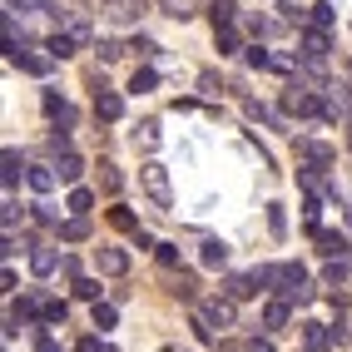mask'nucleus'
<instances>
[{
	"instance_id": "obj_1",
	"label": "nucleus",
	"mask_w": 352,
	"mask_h": 352,
	"mask_svg": "<svg viewBox=\"0 0 352 352\" xmlns=\"http://www.w3.org/2000/svg\"><path fill=\"white\" fill-rule=\"evenodd\" d=\"M139 184H144V194L154 199V208H164V214L174 208V184H169V169H164L159 159H149L144 169H139Z\"/></svg>"
},
{
	"instance_id": "obj_2",
	"label": "nucleus",
	"mask_w": 352,
	"mask_h": 352,
	"mask_svg": "<svg viewBox=\"0 0 352 352\" xmlns=\"http://www.w3.org/2000/svg\"><path fill=\"white\" fill-rule=\"evenodd\" d=\"M100 15L109 20V25H139V20L149 15V0H104Z\"/></svg>"
},
{
	"instance_id": "obj_3",
	"label": "nucleus",
	"mask_w": 352,
	"mask_h": 352,
	"mask_svg": "<svg viewBox=\"0 0 352 352\" xmlns=\"http://www.w3.org/2000/svg\"><path fill=\"white\" fill-rule=\"evenodd\" d=\"M6 60H10L15 69H25V75H50V65H55V55H50V50H45V55H35V50H25V45L6 50Z\"/></svg>"
},
{
	"instance_id": "obj_4",
	"label": "nucleus",
	"mask_w": 352,
	"mask_h": 352,
	"mask_svg": "<svg viewBox=\"0 0 352 352\" xmlns=\"http://www.w3.org/2000/svg\"><path fill=\"white\" fill-rule=\"evenodd\" d=\"M204 318H208V322H214V327H219V333H228V327H233V322H239V302H233L228 293H223V298H208V302H204Z\"/></svg>"
},
{
	"instance_id": "obj_5",
	"label": "nucleus",
	"mask_w": 352,
	"mask_h": 352,
	"mask_svg": "<svg viewBox=\"0 0 352 352\" xmlns=\"http://www.w3.org/2000/svg\"><path fill=\"white\" fill-rule=\"evenodd\" d=\"M95 120H104V124L124 120V100L114 89H104V80H95Z\"/></svg>"
},
{
	"instance_id": "obj_6",
	"label": "nucleus",
	"mask_w": 352,
	"mask_h": 352,
	"mask_svg": "<svg viewBox=\"0 0 352 352\" xmlns=\"http://www.w3.org/2000/svg\"><path fill=\"white\" fill-rule=\"evenodd\" d=\"M318 109H322V104H318L313 89H302V85L283 89V114H298V120H308V114H318Z\"/></svg>"
},
{
	"instance_id": "obj_7",
	"label": "nucleus",
	"mask_w": 352,
	"mask_h": 352,
	"mask_svg": "<svg viewBox=\"0 0 352 352\" xmlns=\"http://www.w3.org/2000/svg\"><path fill=\"white\" fill-rule=\"evenodd\" d=\"M45 114H50V120H55V129H75V104H69L65 95H55V89H45Z\"/></svg>"
},
{
	"instance_id": "obj_8",
	"label": "nucleus",
	"mask_w": 352,
	"mask_h": 352,
	"mask_svg": "<svg viewBox=\"0 0 352 352\" xmlns=\"http://www.w3.org/2000/svg\"><path fill=\"white\" fill-rule=\"evenodd\" d=\"M298 159H308L313 169H327V164L338 159V149H333V144H322V139H298Z\"/></svg>"
},
{
	"instance_id": "obj_9",
	"label": "nucleus",
	"mask_w": 352,
	"mask_h": 352,
	"mask_svg": "<svg viewBox=\"0 0 352 352\" xmlns=\"http://www.w3.org/2000/svg\"><path fill=\"white\" fill-rule=\"evenodd\" d=\"M20 179H30V169H25V159H20L15 149H6V154H0V184H6V194L15 189Z\"/></svg>"
},
{
	"instance_id": "obj_10",
	"label": "nucleus",
	"mask_w": 352,
	"mask_h": 352,
	"mask_svg": "<svg viewBox=\"0 0 352 352\" xmlns=\"http://www.w3.org/2000/svg\"><path fill=\"white\" fill-rule=\"evenodd\" d=\"M95 263H100V273L120 278V273H129V253L124 248H95Z\"/></svg>"
},
{
	"instance_id": "obj_11",
	"label": "nucleus",
	"mask_w": 352,
	"mask_h": 352,
	"mask_svg": "<svg viewBox=\"0 0 352 352\" xmlns=\"http://www.w3.org/2000/svg\"><path fill=\"white\" fill-rule=\"evenodd\" d=\"M302 60H308V65H322L327 60V30H302Z\"/></svg>"
},
{
	"instance_id": "obj_12",
	"label": "nucleus",
	"mask_w": 352,
	"mask_h": 352,
	"mask_svg": "<svg viewBox=\"0 0 352 352\" xmlns=\"http://www.w3.org/2000/svg\"><path fill=\"white\" fill-rule=\"evenodd\" d=\"M288 308H293L288 298H268V302H263V327H268V333H278V327H288V318H293Z\"/></svg>"
},
{
	"instance_id": "obj_13",
	"label": "nucleus",
	"mask_w": 352,
	"mask_h": 352,
	"mask_svg": "<svg viewBox=\"0 0 352 352\" xmlns=\"http://www.w3.org/2000/svg\"><path fill=\"white\" fill-rule=\"evenodd\" d=\"M199 263L204 268H228V243L223 239H204L199 243Z\"/></svg>"
},
{
	"instance_id": "obj_14",
	"label": "nucleus",
	"mask_w": 352,
	"mask_h": 352,
	"mask_svg": "<svg viewBox=\"0 0 352 352\" xmlns=\"http://www.w3.org/2000/svg\"><path fill=\"white\" fill-rule=\"evenodd\" d=\"M352 278V253H342V258H327V268H322V283L327 288H342Z\"/></svg>"
},
{
	"instance_id": "obj_15",
	"label": "nucleus",
	"mask_w": 352,
	"mask_h": 352,
	"mask_svg": "<svg viewBox=\"0 0 352 352\" xmlns=\"http://www.w3.org/2000/svg\"><path fill=\"white\" fill-rule=\"evenodd\" d=\"M298 184H302L308 194H322V199H333V204H338V189L322 179V169H298Z\"/></svg>"
},
{
	"instance_id": "obj_16",
	"label": "nucleus",
	"mask_w": 352,
	"mask_h": 352,
	"mask_svg": "<svg viewBox=\"0 0 352 352\" xmlns=\"http://www.w3.org/2000/svg\"><path fill=\"white\" fill-rule=\"evenodd\" d=\"M313 239H318V253H322V258H342V253H352V243L342 239V233H327V228H318Z\"/></svg>"
},
{
	"instance_id": "obj_17",
	"label": "nucleus",
	"mask_w": 352,
	"mask_h": 352,
	"mask_svg": "<svg viewBox=\"0 0 352 352\" xmlns=\"http://www.w3.org/2000/svg\"><path fill=\"white\" fill-rule=\"evenodd\" d=\"M327 342H333V327H322V322H302V352H322Z\"/></svg>"
},
{
	"instance_id": "obj_18",
	"label": "nucleus",
	"mask_w": 352,
	"mask_h": 352,
	"mask_svg": "<svg viewBox=\"0 0 352 352\" xmlns=\"http://www.w3.org/2000/svg\"><path fill=\"white\" fill-rule=\"evenodd\" d=\"M223 293H228L233 302H243V298H253V293H258V278H253V273H233L228 283H223Z\"/></svg>"
},
{
	"instance_id": "obj_19",
	"label": "nucleus",
	"mask_w": 352,
	"mask_h": 352,
	"mask_svg": "<svg viewBox=\"0 0 352 352\" xmlns=\"http://www.w3.org/2000/svg\"><path fill=\"white\" fill-rule=\"evenodd\" d=\"M55 233H60V243H85V239H89V219H85V214H75V219H65Z\"/></svg>"
},
{
	"instance_id": "obj_20",
	"label": "nucleus",
	"mask_w": 352,
	"mask_h": 352,
	"mask_svg": "<svg viewBox=\"0 0 352 352\" xmlns=\"http://www.w3.org/2000/svg\"><path fill=\"white\" fill-rule=\"evenodd\" d=\"M129 139H134V149L154 154V149H159V139H164V134H159V120H144V124H139V129H134Z\"/></svg>"
},
{
	"instance_id": "obj_21",
	"label": "nucleus",
	"mask_w": 352,
	"mask_h": 352,
	"mask_svg": "<svg viewBox=\"0 0 352 352\" xmlns=\"http://www.w3.org/2000/svg\"><path fill=\"white\" fill-rule=\"evenodd\" d=\"M55 174H60V184H69V189H75V184H80V174H85V159H80V154H60Z\"/></svg>"
},
{
	"instance_id": "obj_22",
	"label": "nucleus",
	"mask_w": 352,
	"mask_h": 352,
	"mask_svg": "<svg viewBox=\"0 0 352 352\" xmlns=\"http://www.w3.org/2000/svg\"><path fill=\"white\" fill-rule=\"evenodd\" d=\"M45 50H50L55 60H69V55H75V50H80V40H75V35H69V30H55L50 40H45Z\"/></svg>"
},
{
	"instance_id": "obj_23",
	"label": "nucleus",
	"mask_w": 352,
	"mask_h": 352,
	"mask_svg": "<svg viewBox=\"0 0 352 352\" xmlns=\"http://www.w3.org/2000/svg\"><path fill=\"white\" fill-rule=\"evenodd\" d=\"M30 268H35V278H50L60 268V253L55 248H30Z\"/></svg>"
},
{
	"instance_id": "obj_24",
	"label": "nucleus",
	"mask_w": 352,
	"mask_h": 352,
	"mask_svg": "<svg viewBox=\"0 0 352 352\" xmlns=\"http://www.w3.org/2000/svg\"><path fill=\"white\" fill-rule=\"evenodd\" d=\"M159 10L169 20H194L199 15V0H159Z\"/></svg>"
},
{
	"instance_id": "obj_25",
	"label": "nucleus",
	"mask_w": 352,
	"mask_h": 352,
	"mask_svg": "<svg viewBox=\"0 0 352 352\" xmlns=\"http://www.w3.org/2000/svg\"><path fill=\"white\" fill-rule=\"evenodd\" d=\"M55 184H60V174L50 169V164H35V169H30V189H35V194H50Z\"/></svg>"
},
{
	"instance_id": "obj_26",
	"label": "nucleus",
	"mask_w": 352,
	"mask_h": 352,
	"mask_svg": "<svg viewBox=\"0 0 352 352\" xmlns=\"http://www.w3.org/2000/svg\"><path fill=\"white\" fill-rule=\"evenodd\" d=\"M302 283H308V268H302V263H283V283H278V293H293Z\"/></svg>"
},
{
	"instance_id": "obj_27",
	"label": "nucleus",
	"mask_w": 352,
	"mask_h": 352,
	"mask_svg": "<svg viewBox=\"0 0 352 352\" xmlns=\"http://www.w3.org/2000/svg\"><path fill=\"white\" fill-rule=\"evenodd\" d=\"M100 189H104L109 199H114V194H120V189H124V174H120V169H114V164H100Z\"/></svg>"
},
{
	"instance_id": "obj_28",
	"label": "nucleus",
	"mask_w": 352,
	"mask_h": 352,
	"mask_svg": "<svg viewBox=\"0 0 352 352\" xmlns=\"http://www.w3.org/2000/svg\"><path fill=\"white\" fill-rule=\"evenodd\" d=\"M233 15H239V6H233V0H214V6H208V20H214V30H219V25H233Z\"/></svg>"
},
{
	"instance_id": "obj_29",
	"label": "nucleus",
	"mask_w": 352,
	"mask_h": 352,
	"mask_svg": "<svg viewBox=\"0 0 352 352\" xmlns=\"http://www.w3.org/2000/svg\"><path fill=\"white\" fill-rule=\"evenodd\" d=\"M248 65H253V69H288V65L278 60V55H268L263 45H253V50H248Z\"/></svg>"
},
{
	"instance_id": "obj_30",
	"label": "nucleus",
	"mask_w": 352,
	"mask_h": 352,
	"mask_svg": "<svg viewBox=\"0 0 352 352\" xmlns=\"http://www.w3.org/2000/svg\"><path fill=\"white\" fill-rule=\"evenodd\" d=\"M302 223H308V233H318V223H322V194H308V204H302Z\"/></svg>"
},
{
	"instance_id": "obj_31",
	"label": "nucleus",
	"mask_w": 352,
	"mask_h": 352,
	"mask_svg": "<svg viewBox=\"0 0 352 352\" xmlns=\"http://www.w3.org/2000/svg\"><path fill=\"white\" fill-rule=\"evenodd\" d=\"M253 278H258V288H278V283H283V263H263V268H253Z\"/></svg>"
},
{
	"instance_id": "obj_32",
	"label": "nucleus",
	"mask_w": 352,
	"mask_h": 352,
	"mask_svg": "<svg viewBox=\"0 0 352 352\" xmlns=\"http://www.w3.org/2000/svg\"><path fill=\"white\" fill-rule=\"evenodd\" d=\"M333 20H338V15H333V6H327V0L308 10V25H313V30H333Z\"/></svg>"
},
{
	"instance_id": "obj_33",
	"label": "nucleus",
	"mask_w": 352,
	"mask_h": 352,
	"mask_svg": "<svg viewBox=\"0 0 352 352\" xmlns=\"http://www.w3.org/2000/svg\"><path fill=\"white\" fill-rule=\"evenodd\" d=\"M109 223H114V228H120V233H139V219L129 214V208H124V204H120V208H109Z\"/></svg>"
},
{
	"instance_id": "obj_34",
	"label": "nucleus",
	"mask_w": 352,
	"mask_h": 352,
	"mask_svg": "<svg viewBox=\"0 0 352 352\" xmlns=\"http://www.w3.org/2000/svg\"><path fill=\"white\" fill-rule=\"evenodd\" d=\"M89 208H95V194L75 184V189H69V214H89Z\"/></svg>"
},
{
	"instance_id": "obj_35",
	"label": "nucleus",
	"mask_w": 352,
	"mask_h": 352,
	"mask_svg": "<svg viewBox=\"0 0 352 352\" xmlns=\"http://www.w3.org/2000/svg\"><path fill=\"white\" fill-rule=\"evenodd\" d=\"M214 35H219V55H239V30L233 25H219Z\"/></svg>"
},
{
	"instance_id": "obj_36",
	"label": "nucleus",
	"mask_w": 352,
	"mask_h": 352,
	"mask_svg": "<svg viewBox=\"0 0 352 352\" xmlns=\"http://www.w3.org/2000/svg\"><path fill=\"white\" fill-rule=\"evenodd\" d=\"M154 85H159V75H154V69H134V80H129V89H134V95H149Z\"/></svg>"
},
{
	"instance_id": "obj_37",
	"label": "nucleus",
	"mask_w": 352,
	"mask_h": 352,
	"mask_svg": "<svg viewBox=\"0 0 352 352\" xmlns=\"http://www.w3.org/2000/svg\"><path fill=\"white\" fill-rule=\"evenodd\" d=\"M268 228H273V239H283V233H288V214H283V204H268Z\"/></svg>"
},
{
	"instance_id": "obj_38",
	"label": "nucleus",
	"mask_w": 352,
	"mask_h": 352,
	"mask_svg": "<svg viewBox=\"0 0 352 352\" xmlns=\"http://www.w3.org/2000/svg\"><path fill=\"white\" fill-rule=\"evenodd\" d=\"M75 298H85V302H100V278H75Z\"/></svg>"
},
{
	"instance_id": "obj_39",
	"label": "nucleus",
	"mask_w": 352,
	"mask_h": 352,
	"mask_svg": "<svg viewBox=\"0 0 352 352\" xmlns=\"http://www.w3.org/2000/svg\"><path fill=\"white\" fill-rule=\"evenodd\" d=\"M95 50H100V60L109 65V60H120V55L129 50V45H120V40H100V45H95Z\"/></svg>"
},
{
	"instance_id": "obj_40",
	"label": "nucleus",
	"mask_w": 352,
	"mask_h": 352,
	"mask_svg": "<svg viewBox=\"0 0 352 352\" xmlns=\"http://www.w3.org/2000/svg\"><path fill=\"white\" fill-rule=\"evenodd\" d=\"M248 114H253V120H263V124H273V129H283V120H278L273 109H263L258 100H248Z\"/></svg>"
},
{
	"instance_id": "obj_41",
	"label": "nucleus",
	"mask_w": 352,
	"mask_h": 352,
	"mask_svg": "<svg viewBox=\"0 0 352 352\" xmlns=\"http://www.w3.org/2000/svg\"><path fill=\"white\" fill-rule=\"evenodd\" d=\"M154 258H159V268H179V248H174V243H159Z\"/></svg>"
},
{
	"instance_id": "obj_42",
	"label": "nucleus",
	"mask_w": 352,
	"mask_h": 352,
	"mask_svg": "<svg viewBox=\"0 0 352 352\" xmlns=\"http://www.w3.org/2000/svg\"><path fill=\"white\" fill-rule=\"evenodd\" d=\"M65 318H69V308H65V302H55V298H45V322H55V327H60Z\"/></svg>"
},
{
	"instance_id": "obj_43",
	"label": "nucleus",
	"mask_w": 352,
	"mask_h": 352,
	"mask_svg": "<svg viewBox=\"0 0 352 352\" xmlns=\"http://www.w3.org/2000/svg\"><path fill=\"white\" fill-rule=\"evenodd\" d=\"M95 327H100V333L114 327V302H95Z\"/></svg>"
},
{
	"instance_id": "obj_44",
	"label": "nucleus",
	"mask_w": 352,
	"mask_h": 352,
	"mask_svg": "<svg viewBox=\"0 0 352 352\" xmlns=\"http://www.w3.org/2000/svg\"><path fill=\"white\" fill-rule=\"evenodd\" d=\"M30 214H35V219H40V223H55V228H60V223H65V219H60V214H55V208H50V204H35V208H30Z\"/></svg>"
},
{
	"instance_id": "obj_45",
	"label": "nucleus",
	"mask_w": 352,
	"mask_h": 352,
	"mask_svg": "<svg viewBox=\"0 0 352 352\" xmlns=\"http://www.w3.org/2000/svg\"><path fill=\"white\" fill-rule=\"evenodd\" d=\"M333 342H338V347H352V327H347L342 318L333 322Z\"/></svg>"
},
{
	"instance_id": "obj_46",
	"label": "nucleus",
	"mask_w": 352,
	"mask_h": 352,
	"mask_svg": "<svg viewBox=\"0 0 352 352\" xmlns=\"http://www.w3.org/2000/svg\"><path fill=\"white\" fill-rule=\"evenodd\" d=\"M60 273L69 278V283H75V278H85V273H80V258H69V253L60 258Z\"/></svg>"
},
{
	"instance_id": "obj_47",
	"label": "nucleus",
	"mask_w": 352,
	"mask_h": 352,
	"mask_svg": "<svg viewBox=\"0 0 352 352\" xmlns=\"http://www.w3.org/2000/svg\"><path fill=\"white\" fill-rule=\"evenodd\" d=\"M20 219H25V208H15V199H10V204H6V233H15Z\"/></svg>"
},
{
	"instance_id": "obj_48",
	"label": "nucleus",
	"mask_w": 352,
	"mask_h": 352,
	"mask_svg": "<svg viewBox=\"0 0 352 352\" xmlns=\"http://www.w3.org/2000/svg\"><path fill=\"white\" fill-rule=\"evenodd\" d=\"M129 50H134V55H139V60H149V55H154V50H159V45H154V40H144V35H139V40H134V45H129Z\"/></svg>"
},
{
	"instance_id": "obj_49",
	"label": "nucleus",
	"mask_w": 352,
	"mask_h": 352,
	"mask_svg": "<svg viewBox=\"0 0 352 352\" xmlns=\"http://www.w3.org/2000/svg\"><path fill=\"white\" fill-rule=\"evenodd\" d=\"M75 352H109V347H104L100 338H80V347H75Z\"/></svg>"
},
{
	"instance_id": "obj_50",
	"label": "nucleus",
	"mask_w": 352,
	"mask_h": 352,
	"mask_svg": "<svg viewBox=\"0 0 352 352\" xmlns=\"http://www.w3.org/2000/svg\"><path fill=\"white\" fill-rule=\"evenodd\" d=\"M174 293H179V298H194V278H189V273H184V278H179V283H174Z\"/></svg>"
},
{
	"instance_id": "obj_51",
	"label": "nucleus",
	"mask_w": 352,
	"mask_h": 352,
	"mask_svg": "<svg viewBox=\"0 0 352 352\" xmlns=\"http://www.w3.org/2000/svg\"><path fill=\"white\" fill-rule=\"evenodd\" d=\"M35 352H65V347H60L55 338H40V342H35Z\"/></svg>"
},
{
	"instance_id": "obj_52",
	"label": "nucleus",
	"mask_w": 352,
	"mask_h": 352,
	"mask_svg": "<svg viewBox=\"0 0 352 352\" xmlns=\"http://www.w3.org/2000/svg\"><path fill=\"white\" fill-rule=\"evenodd\" d=\"M248 352H273V342H268V338H253V342H248Z\"/></svg>"
},
{
	"instance_id": "obj_53",
	"label": "nucleus",
	"mask_w": 352,
	"mask_h": 352,
	"mask_svg": "<svg viewBox=\"0 0 352 352\" xmlns=\"http://www.w3.org/2000/svg\"><path fill=\"white\" fill-rule=\"evenodd\" d=\"M347 104H352V89H347Z\"/></svg>"
},
{
	"instance_id": "obj_54",
	"label": "nucleus",
	"mask_w": 352,
	"mask_h": 352,
	"mask_svg": "<svg viewBox=\"0 0 352 352\" xmlns=\"http://www.w3.org/2000/svg\"><path fill=\"white\" fill-rule=\"evenodd\" d=\"M100 6H104V0H100Z\"/></svg>"
}]
</instances>
